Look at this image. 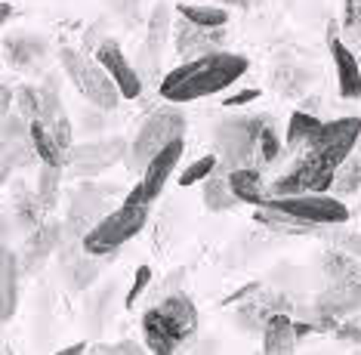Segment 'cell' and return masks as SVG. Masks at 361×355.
<instances>
[{
    "instance_id": "3957f363",
    "label": "cell",
    "mask_w": 361,
    "mask_h": 355,
    "mask_svg": "<svg viewBox=\"0 0 361 355\" xmlns=\"http://www.w3.org/2000/svg\"><path fill=\"white\" fill-rule=\"evenodd\" d=\"M59 62H62L65 74H68V80L78 87V93L84 96L90 105L105 109V112L118 109V102L124 96H121L118 84L111 80V74L105 71L96 59H90V56L80 53V49L65 47V49H59Z\"/></svg>"
},
{
    "instance_id": "83f0119b",
    "label": "cell",
    "mask_w": 361,
    "mask_h": 355,
    "mask_svg": "<svg viewBox=\"0 0 361 355\" xmlns=\"http://www.w3.org/2000/svg\"><path fill=\"white\" fill-rule=\"evenodd\" d=\"M59 186H62V167L53 164H40V176H37V198L47 210L59 201Z\"/></svg>"
},
{
    "instance_id": "5b68a950",
    "label": "cell",
    "mask_w": 361,
    "mask_h": 355,
    "mask_svg": "<svg viewBox=\"0 0 361 355\" xmlns=\"http://www.w3.org/2000/svg\"><path fill=\"white\" fill-rule=\"evenodd\" d=\"M183 133H185V118H183L179 109H173V105L149 114L145 124L139 127L136 139L130 143V152H127L130 170L142 173L154 155L164 152V148H167L170 143H176V139H183Z\"/></svg>"
},
{
    "instance_id": "7c38bea8",
    "label": "cell",
    "mask_w": 361,
    "mask_h": 355,
    "mask_svg": "<svg viewBox=\"0 0 361 355\" xmlns=\"http://www.w3.org/2000/svg\"><path fill=\"white\" fill-rule=\"evenodd\" d=\"M96 62L111 74V80L118 84L121 96L124 99H139V93H142V78H139V71L130 65L127 56L121 53L118 44H111V40L99 44V49H96Z\"/></svg>"
},
{
    "instance_id": "d4e9b609",
    "label": "cell",
    "mask_w": 361,
    "mask_h": 355,
    "mask_svg": "<svg viewBox=\"0 0 361 355\" xmlns=\"http://www.w3.org/2000/svg\"><path fill=\"white\" fill-rule=\"evenodd\" d=\"M322 130V121L315 114H306V112H293L290 114V124H287V133H284V145L290 152H306V145L312 143V136Z\"/></svg>"
},
{
    "instance_id": "74e56055",
    "label": "cell",
    "mask_w": 361,
    "mask_h": 355,
    "mask_svg": "<svg viewBox=\"0 0 361 355\" xmlns=\"http://www.w3.org/2000/svg\"><path fill=\"white\" fill-rule=\"evenodd\" d=\"M124 201H127V204H149V198H145V188H142V183H136L133 188H130Z\"/></svg>"
},
{
    "instance_id": "f1b7e54d",
    "label": "cell",
    "mask_w": 361,
    "mask_h": 355,
    "mask_svg": "<svg viewBox=\"0 0 361 355\" xmlns=\"http://www.w3.org/2000/svg\"><path fill=\"white\" fill-rule=\"evenodd\" d=\"M219 158L216 155H204V158H198L195 164H188V167L183 170V176H179V186H195V183H204V179L210 176L213 170H216Z\"/></svg>"
},
{
    "instance_id": "4316f807",
    "label": "cell",
    "mask_w": 361,
    "mask_h": 355,
    "mask_svg": "<svg viewBox=\"0 0 361 355\" xmlns=\"http://www.w3.org/2000/svg\"><path fill=\"white\" fill-rule=\"evenodd\" d=\"M179 16L195 25H207V28H223L228 22L226 6H207V4H179Z\"/></svg>"
},
{
    "instance_id": "e575fe53",
    "label": "cell",
    "mask_w": 361,
    "mask_h": 355,
    "mask_svg": "<svg viewBox=\"0 0 361 355\" xmlns=\"http://www.w3.org/2000/svg\"><path fill=\"white\" fill-rule=\"evenodd\" d=\"M99 352H124V355H133V352H145V349L139 343H133V340H121V343L99 346Z\"/></svg>"
},
{
    "instance_id": "f546056e",
    "label": "cell",
    "mask_w": 361,
    "mask_h": 355,
    "mask_svg": "<svg viewBox=\"0 0 361 355\" xmlns=\"http://www.w3.org/2000/svg\"><path fill=\"white\" fill-rule=\"evenodd\" d=\"M278 155H281V136L275 133L272 121H269L266 127H262V133H259L257 158H259V164H272V161H278Z\"/></svg>"
},
{
    "instance_id": "484cf974",
    "label": "cell",
    "mask_w": 361,
    "mask_h": 355,
    "mask_svg": "<svg viewBox=\"0 0 361 355\" xmlns=\"http://www.w3.org/2000/svg\"><path fill=\"white\" fill-rule=\"evenodd\" d=\"M361 188V161L355 158V152L349 155L346 161L336 167L334 173V186H331V192L336 198H349V195H355Z\"/></svg>"
},
{
    "instance_id": "5bb4252c",
    "label": "cell",
    "mask_w": 361,
    "mask_h": 355,
    "mask_svg": "<svg viewBox=\"0 0 361 355\" xmlns=\"http://www.w3.org/2000/svg\"><path fill=\"white\" fill-rule=\"evenodd\" d=\"M315 309L324 321L336 318H349L361 312V282L358 284H340V287H327L324 294H318Z\"/></svg>"
},
{
    "instance_id": "d6986e66",
    "label": "cell",
    "mask_w": 361,
    "mask_h": 355,
    "mask_svg": "<svg viewBox=\"0 0 361 355\" xmlns=\"http://www.w3.org/2000/svg\"><path fill=\"white\" fill-rule=\"evenodd\" d=\"M228 183H232V192L238 195V201L253 204V207H266L269 204V188L262 183L257 167H238L228 173Z\"/></svg>"
},
{
    "instance_id": "ac0fdd59",
    "label": "cell",
    "mask_w": 361,
    "mask_h": 355,
    "mask_svg": "<svg viewBox=\"0 0 361 355\" xmlns=\"http://www.w3.org/2000/svg\"><path fill=\"white\" fill-rule=\"evenodd\" d=\"M293 346H297V321L287 312H275L262 327V352L281 355V352H293Z\"/></svg>"
},
{
    "instance_id": "9a60e30c",
    "label": "cell",
    "mask_w": 361,
    "mask_h": 355,
    "mask_svg": "<svg viewBox=\"0 0 361 355\" xmlns=\"http://www.w3.org/2000/svg\"><path fill=\"white\" fill-rule=\"evenodd\" d=\"M173 16H170V4H154V10L149 16V28H145V47H142V59H149L152 68H158L164 49L170 44V28H173Z\"/></svg>"
},
{
    "instance_id": "836d02e7",
    "label": "cell",
    "mask_w": 361,
    "mask_h": 355,
    "mask_svg": "<svg viewBox=\"0 0 361 355\" xmlns=\"http://www.w3.org/2000/svg\"><path fill=\"white\" fill-rule=\"evenodd\" d=\"M336 241H340V251H346V253H352V257L361 260V235L358 232H346V235L336 238Z\"/></svg>"
},
{
    "instance_id": "60d3db41",
    "label": "cell",
    "mask_w": 361,
    "mask_h": 355,
    "mask_svg": "<svg viewBox=\"0 0 361 355\" xmlns=\"http://www.w3.org/2000/svg\"><path fill=\"white\" fill-rule=\"evenodd\" d=\"M312 331H315L312 325H302V321H297V337H306V334H312Z\"/></svg>"
},
{
    "instance_id": "b9f144b4",
    "label": "cell",
    "mask_w": 361,
    "mask_h": 355,
    "mask_svg": "<svg viewBox=\"0 0 361 355\" xmlns=\"http://www.w3.org/2000/svg\"><path fill=\"white\" fill-rule=\"evenodd\" d=\"M219 4H226V6H247L250 0H219Z\"/></svg>"
},
{
    "instance_id": "4dcf8cb0",
    "label": "cell",
    "mask_w": 361,
    "mask_h": 355,
    "mask_svg": "<svg viewBox=\"0 0 361 355\" xmlns=\"http://www.w3.org/2000/svg\"><path fill=\"white\" fill-rule=\"evenodd\" d=\"M96 275H99V257L84 253V260L71 263V287H87L90 282H96Z\"/></svg>"
},
{
    "instance_id": "9c48e42d",
    "label": "cell",
    "mask_w": 361,
    "mask_h": 355,
    "mask_svg": "<svg viewBox=\"0 0 361 355\" xmlns=\"http://www.w3.org/2000/svg\"><path fill=\"white\" fill-rule=\"evenodd\" d=\"M130 152L124 139H96V143L71 145L68 148V167L84 179H93L99 173L111 170L124 155Z\"/></svg>"
},
{
    "instance_id": "d6a6232c",
    "label": "cell",
    "mask_w": 361,
    "mask_h": 355,
    "mask_svg": "<svg viewBox=\"0 0 361 355\" xmlns=\"http://www.w3.org/2000/svg\"><path fill=\"white\" fill-rule=\"evenodd\" d=\"M346 28L361 37V0H346Z\"/></svg>"
},
{
    "instance_id": "6da1fadb",
    "label": "cell",
    "mask_w": 361,
    "mask_h": 355,
    "mask_svg": "<svg viewBox=\"0 0 361 355\" xmlns=\"http://www.w3.org/2000/svg\"><path fill=\"white\" fill-rule=\"evenodd\" d=\"M244 71H247V59L244 56L219 49V53L188 59L170 74H164L161 96L167 102H192V99L213 96L219 90L232 87L238 78H244Z\"/></svg>"
},
{
    "instance_id": "4fadbf2b",
    "label": "cell",
    "mask_w": 361,
    "mask_h": 355,
    "mask_svg": "<svg viewBox=\"0 0 361 355\" xmlns=\"http://www.w3.org/2000/svg\"><path fill=\"white\" fill-rule=\"evenodd\" d=\"M179 158H183V139H176V143H170L164 152H158L149 161V167L142 170V179H139V183H142V188H145V198H149V204L158 201V195L164 192V186H167L170 173L176 170Z\"/></svg>"
},
{
    "instance_id": "cb8c5ba5",
    "label": "cell",
    "mask_w": 361,
    "mask_h": 355,
    "mask_svg": "<svg viewBox=\"0 0 361 355\" xmlns=\"http://www.w3.org/2000/svg\"><path fill=\"white\" fill-rule=\"evenodd\" d=\"M204 204L213 213H226L238 204V195L232 192V183H228V173H216L213 170L207 179H204Z\"/></svg>"
},
{
    "instance_id": "44dd1931",
    "label": "cell",
    "mask_w": 361,
    "mask_h": 355,
    "mask_svg": "<svg viewBox=\"0 0 361 355\" xmlns=\"http://www.w3.org/2000/svg\"><path fill=\"white\" fill-rule=\"evenodd\" d=\"M19 260H16L13 251H4L0 253V318L10 321L13 312H16V300H19V291H16V284H19Z\"/></svg>"
},
{
    "instance_id": "7402d4cb",
    "label": "cell",
    "mask_w": 361,
    "mask_h": 355,
    "mask_svg": "<svg viewBox=\"0 0 361 355\" xmlns=\"http://www.w3.org/2000/svg\"><path fill=\"white\" fill-rule=\"evenodd\" d=\"M257 222L266 226L269 232H281V235H315L322 226L315 222H306L300 217L287 210H278V207H257Z\"/></svg>"
},
{
    "instance_id": "7bdbcfd3",
    "label": "cell",
    "mask_w": 361,
    "mask_h": 355,
    "mask_svg": "<svg viewBox=\"0 0 361 355\" xmlns=\"http://www.w3.org/2000/svg\"><path fill=\"white\" fill-rule=\"evenodd\" d=\"M10 16H13V6L4 4V22H10Z\"/></svg>"
},
{
    "instance_id": "52a82bcc",
    "label": "cell",
    "mask_w": 361,
    "mask_h": 355,
    "mask_svg": "<svg viewBox=\"0 0 361 355\" xmlns=\"http://www.w3.org/2000/svg\"><path fill=\"white\" fill-rule=\"evenodd\" d=\"M358 136H361V118H336L331 124H322V130L312 136L302 158L324 170H336L355 152Z\"/></svg>"
},
{
    "instance_id": "30bf717a",
    "label": "cell",
    "mask_w": 361,
    "mask_h": 355,
    "mask_svg": "<svg viewBox=\"0 0 361 355\" xmlns=\"http://www.w3.org/2000/svg\"><path fill=\"white\" fill-rule=\"evenodd\" d=\"M111 195H114L111 186H80L75 201H71V207H68V226L75 229V232H80V238H84L96 222H102L111 213L109 210Z\"/></svg>"
},
{
    "instance_id": "603a6c76",
    "label": "cell",
    "mask_w": 361,
    "mask_h": 355,
    "mask_svg": "<svg viewBox=\"0 0 361 355\" xmlns=\"http://www.w3.org/2000/svg\"><path fill=\"white\" fill-rule=\"evenodd\" d=\"M31 139H35V152L40 164H53V167H68V152L59 145V139L50 133L44 121H31Z\"/></svg>"
},
{
    "instance_id": "e0dca14e",
    "label": "cell",
    "mask_w": 361,
    "mask_h": 355,
    "mask_svg": "<svg viewBox=\"0 0 361 355\" xmlns=\"http://www.w3.org/2000/svg\"><path fill=\"white\" fill-rule=\"evenodd\" d=\"M59 244V226H40L28 235V241L22 244V257H19V269L22 272H35L47 263V257L56 251Z\"/></svg>"
},
{
    "instance_id": "1f68e13d",
    "label": "cell",
    "mask_w": 361,
    "mask_h": 355,
    "mask_svg": "<svg viewBox=\"0 0 361 355\" xmlns=\"http://www.w3.org/2000/svg\"><path fill=\"white\" fill-rule=\"evenodd\" d=\"M149 284H152V269L149 266H139L136 269V278H133V287H130V294H127V300H124V306L133 309L136 300L145 294V287H149Z\"/></svg>"
},
{
    "instance_id": "8d00e7d4",
    "label": "cell",
    "mask_w": 361,
    "mask_h": 355,
    "mask_svg": "<svg viewBox=\"0 0 361 355\" xmlns=\"http://www.w3.org/2000/svg\"><path fill=\"white\" fill-rule=\"evenodd\" d=\"M253 99H259V90H244V93H235V96H228L223 105H226V109H238V105L253 102Z\"/></svg>"
},
{
    "instance_id": "8992f818",
    "label": "cell",
    "mask_w": 361,
    "mask_h": 355,
    "mask_svg": "<svg viewBox=\"0 0 361 355\" xmlns=\"http://www.w3.org/2000/svg\"><path fill=\"white\" fill-rule=\"evenodd\" d=\"M272 121V118H228L219 124L216 130V145L223 155L219 158V167L216 173H232L238 167H250V158L257 155V145H259V133L262 127Z\"/></svg>"
},
{
    "instance_id": "ab89813d",
    "label": "cell",
    "mask_w": 361,
    "mask_h": 355,
    "mask_svg": "<svg viewBox=\"0 0 361 355\" xmlns=\"http://www.w3.org/2000/svg\"><path fill=\"white\" fill-rule=\"evenodd\" d=\"M0 105H4V114H10V105H13V90L10 87H4V102Z\"/></svg>"
},
{
    "instance_id": "ffe728a7",
    "label": "cell",
    "mask_w": 361,
    "mask_h": 355,
    "mask_svg": "<svg viewBox=\"0 0 361 355\" xmlns=\"http://www.w3.org/2000/svg\"><path fill=\"white\" fill-rule=\"evenodd\" d=\"M327 287H340V284H358L361 282V263L358 257H352L346 251H327L322 260Z\"/></svg>"
},
{
    "instance_id": "2e32d148",
    "label": "cell",
    "mask_w": 361,
    "mask_h": 355,
    "mask_svg": "<svg viewBox=\"0 0 361 355\" xmlns=\"http://www.w3.org/2000/svg\"><path fill=\"white\" fill-rule=\"evenodd\" d=\"M331 56H334L340 96L343 99H361V68H358L355 53H352L340 37H331Z\"/></svg>"
},
{
    "instance_id": "d590c367",
    "label": "cell",
    "mask_w": 361,
    "mask_h": 355,
    "mask_svg": "<svg viewBox=\"0 0 361 355\" xmlns=\"http://www.w3.org/2000/svg\"><path fill=\"white\" fill-rule=\"evenodd\" d=\"M257 291H259V284H257V282H253V284H247V287H238V291H235V294H228V296H226V300H223V303H226V306H232V303H244V300H250V296H253V294H257Z\"/></svg>"
},
{
    "instance_id": "7a4b0ae2",
    "label": "cell",
    "mask_w": 361,
    "mask_h": 355,
    "mask_svg": "<svg viewBox=\"0 0 361 355\" xmlns=\"http://www.w3.org/2000/svg\"><path fill=\"white\" fill-rule=\"evenodd\" d=\"M198 331V309L185 294L164 296L158 306L142 315L145 349L154 355H173Z\"/></svg>"
},
{
    "instance_id": "f35d334b",
    "label": "cell",
    "mask_w": 361,
    "mask_h": 355,
    "mask_svg": "<svg viewBox=\"0 0 361 355\" xmlns=\"http://www.w3.org/2000/svg\"><path fill=\"white\" fill-rule=\"evenodd\" d=\"M80 352H87V343H71L65 349H59V355H80Z\"/></svg>"
},
{
    "instance_id": "ba28073f",
    "label": "cell",
    "mask_w": 361,
    "mask_h": 355,
    "mask_svg": "<svg viewBox=\"0 0 361 355\" xmlns=\"http://www.w3.org/2000/svg\"><path fill=\"white\" fill-rule=\"evenodd\" d=\"M266 207L287 210L293 217L315 222V226H343L349 219V210L343 204V198L336 195H315V192H302V195H287V198H272L269 195Z\"/></svg>"
},
{
    "instance_id": "8fae6325",
    "label": "cell",
    "mask_w": 361,
    "mask_h": 355,
    "mask_svg": "<svg viewBox=\"0 0 361 355\" xmlns=\"http://www.w3.org/2000/svg\"><path fill=\"white\" fill-rule=\"evenodd\" d=\"M226 44V31L223 28H207V25H195L179 16V22L173 25V47L179 56L198 59V56L219 53Z\"/></svg>"
},
{
    "instance_id": "277c9868",
    "label": "cell",
    "mask_w": 361,
    "mask_h": 355,
    "mask_svg": "<svg viewBox=\"0 0 361 355\" xmlns=\"http://www.w3.org/2000/svg\"><path fill=\"white\" fill-rule=\"evenodd\" d=\"M149 222V204H121L114 207L102 222H96L90 232L80 238L84 253L90 257H109L121 244H127L133 235H139Z\"/></svg>"
}]
</instances>
